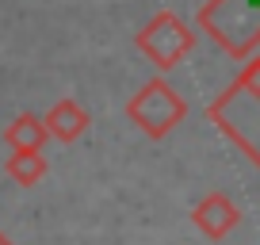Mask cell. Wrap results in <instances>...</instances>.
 <instances>
[{"mask_svg": "<svg viewBox=\"0 0 260 245\" xmlns=\"http://www.w3.org/2000/svg\"><path fill=\"white\" fill-rule=\"evenodd\" d=\"M207 115L249 157V165L260 169V50L245 57L241 73L234 77L230 88L218 92V100H211Z\"/></svg>", "mask_w": 260, "mask_h": 245, "instance_id": "1", "label": "cell"}, {"mask_svg": "<svg viewBox=\"0 0 260 245\" xmlns=\"http://www.w3.org/2000/svg\"><path fill=\"white\" fill-rule=\"evenodd\" d=\"M195 23L234 62L252 57L260 46V8L252 0H207L195 16Z\"/></svg>", "mask_w": 260, "mask_h": 245, "instance_id": "2", "label": "cell"}, {"mask_svg": "<svg viewBox=\"0 0 260 245\" xmlns=\"http://www.w3.org/2000/svg\"><path fill=\"white\" fill-rule=\"evenodd\" d=\"M187 115V104L165 77L146 81L134 96L126 100V119L138 127L146 138H169Z\"/></svg>", "mask_w": 260, "mask_h": 245, "instance_id": "3", "label": "cell"}, {"mask_svg": "<svg viewBox=\"0 0 260 245\" xmlns=\"http://www.w3.org/2000/svg\"><path fill=\"white\" fill-rule=\"evenodd\" d=\"M134 46H138L161 73H169V69H176L180 62L195 50V31L176 16V12L165 8L134 35Z\"/></svg>", "mask_w": 260, "mask_h": 245, "instance_id": "4", "label": "cell"}, {"mask_svg": "<svg viewBox=\"0 0 260 245\" xmlns=\"http://www.w3.org/2000/svg\"><path fill=\"white\" fill-rule=\"evenodd\" d=\"M191 222H195V230L203 237L222 241V237H230L237 226H241V211H237V203L226 196V192H207V196L191 207Z\"/></svg>", "mask_w": 260, "mask_h": 245, "instance_id": "5", "label": "cell"}, {"mask_svg": "<svg viewBox=\"0 0 260 245\" xmlns=\"http://www.w3.org/2000/svg\"><path fill=\"white\" fill-rule=\"evenodd\" d=\"M42 119H46L50 138H57V142H77L84 131H88V122H92L88 111H84L77 100H57Z\"/></svg>", "mask_w": 260, "mask_h": 245, "instance_id": "6", "label": "cell"}, {"mask_svg": "<svg viewBox=\"0 0 260 245\" xmlns=\"http://www.w3.org/2000/svg\"><path fill=\"white\" fill-rule=\"evenodd\" d=\"M4 142H8V149H42L50 142L46 119H39V115H31V111L16 115V119L4 127Z\"/></svg>", "mask_w": 260, "mask_h": 245, "instance_id": "7", "label": "cell"}, {"mask_svg": "<svg viewBox=\"0 0 260 245\" xmlns=\"http://www.w3.org/2000/svg\"><path fill=\"white\" fill-rule=\"evenodd\" d=\"M4 172H8L12 184H19V188H35V184H42L50 165H46V157H42V149H12L8 161H4Z\"/></svg>", "mask_w": 260, "mask_h": 245, "instance_id": "8", "label": "cell"}, {"mask_svg": "<svg viewBox=\"0 0 260 245\" xmlns=\"http://www.w3.org/2000/svg\"><path fill=\"white\" fill-rule=\"evenodd\" d=\"M0 245H16V241H12V237L4 234V230H0Z\"/></svg>", "mask_w": 260, "mask_h": 245, "instance_id": "9", "label": "cell"}, {"mask_svg": "<svg viewBox=\"0 0 260 245\" xmlns=\"http://www.w3.org/2000/svg\"><path fill=\"white\" fill-rule=\"evenodd\" d=\"M252 4H256V8H260V0H252Z\"/></svg>", "mask_w": 260, "mask_h": 245, "instance_id": "10", "label": "cell"}]
</instances>
